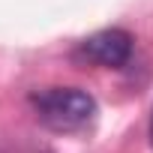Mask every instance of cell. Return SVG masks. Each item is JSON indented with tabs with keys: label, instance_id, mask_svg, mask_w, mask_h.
<instances>
[{
	"label": "cell",
	"instance_id": "obj_1",
	"mask_svg": "<svg viewBox=\"0 0 153 153\" xmlns=\"http://www.w3.org/2000/svg\"><path fill=\"white\" fill-rule=\"evenodd\" d=\"M33 111L54 132H78L96 117V99L78 87H51L33 96Z\"/></svg>",
	"mask_w": 153,
	"mask_h": 153
},
{
	"label": "cell",
	"instance_id": "obj_2",
	"mask_svg": "<svg viewBox=\"0 0 153 153\" xmlns=\"http://www.w3.org/2000/svg\"><path fill=\"white\" fill-rule=\"evenodd\" d=\"M132 48H135V39L129 30H120V27H108V30H99L93 36H87L78 48V54L102 69H120L129 63L132 57Z\"/></svg>",
	"mask_w": 153,
	"mask_h": 153
},
{
	"label": "cell",
	"instance_id": "obj_3",
	"mask_svg": "<svg viewBox=\"0 0 153 153\" xmlns=\"http://www.w3.org/2000/svg\"><path fill=\"white\" fill-rule=\"evenodd\" d=\"M150 141H153V120H150Z\"/></svg>",
	"mask_w": 153,
	"mask_h": 153
}]
</instances>
